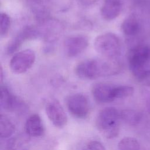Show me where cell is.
I'll return each instance as SVG.
<instances>
[{
    "instance_id": "6da1fadb",
    "label": "cell",
    "mask_w": 150,
    "mask_h": 150,
    "mask_svg": "<svg viewBox=\"0 0 150 150\" xmlns=\"http://www.w3.org/2000/svg\"><path fill=\"white\" fill-rule=\"evenodd\" d=\"M117 59H93L84 60L75 67V74L84 80H94L101 77L114 75L121 69V64Z\"/></svg>"
},
{
    "instance_id": "7a4b0ae2",
    "label": "cell",
    "mask_w": 150,
    "mask_h": 150,
    "mask_svg": "<svg viewBox=\"0 0 150 150\" xmlns=\"http://www.w3.org/2000/svg\"><path fill=\"white\" fill-rule=\"evenodd\" d=\"M120 120V113L115 108L106 107L98 114L96 124L105 138L112 139L119 134Z\"/></svg>"
},
{
    "instance_id": "3957f363",
    "label": "cell",
    "mask_w": 150,
    "mask_h": 150,
    "mask_svg": "<svg viewBox=\"0 0 150 150\" xmlns=\"http://www.w3.org/2000/svg\"><path fill=\"white\" fill-rule=\"evenodd\" d=\"M150 60V46L139 45L132 49L128 54V63L132 74L141 80L148 70L146 64Z\"/></svg>"
},
{
    "instance_id": "277c9868",
    "label": "cell",
    "mask_w": 150,
    "mask_h": 150,
    "mask_svg": "<svg viewBox=\"0 0 150 150\" xmlns=\"http://www.w3.org/2000/svg\"><path fill=\"white\" fill-rule=\"evenodd\" d=\"M95 50L105 58L116 59L121 53V43L119 38L112 33L98 36L94 42Z\"/></svg>"
},
{
    "instance_id": "5b68a950",
    "label": "cell",
    "mask_w": 150,
    "mask_h": 150,
    "mask_svg": "<svg viewBox=\"0 0 150 150\" xmlns=\"http://www.w3.org/2000/svg\"><path fill=\"white\" fill-rule=\"evenodd\" d=\"M66 105L69 112L74 117L83 119L90 112V103L86 96L80 93L70 95L67 98Z\"/></svg>"
},
{
    "instance_id": "8992f818",
    "label": "cell",
    "mask_w": 150,
    "mask_h": 150,
    "mask_svg": "<svg viewBox=\"0 0 150 150\" xmlns=\"http://www.w3.org/2000/svg\"><path fill=\"white\" fill-rule=\"evenodd\" d=\"M35 53L31 49H25L16 53L10 61V68L15 74H22L28 71L34 64Z\"/></svg>"
},
{
    "instance_id": "52a82bcc",
    "label": "cell",
    "mask_w": 150,
    "mask_h": 150,
    "mask_svg": "<svg viewBox=\"0 0 150 150\" xmlns=\"http://www.w3.org/2000/svg\"><path fill=\"white\" fill-rule=\"evenodd\" d=\"M40 37L48 43H52L57 40L63 31V26L59 21L49 18L38 26Z\"/></svg>"
},
{
    "instance_id": "ba28073f",
    "label": "cell",
    "mask_w": 150,
    "mask_h": 150,
    "mask_svg": "<svg viewBox=\"0 0 150 150\" xmlns=\"http://www.w3.org/2000/svg\"><path fill=\"white\" fill-rule=\"evenodd\" d=\"M1 107L8 111L21 113L25 111L27 105L25 102L14 95L9 89L6 87H1Z\"/></svg>"
},
{
    "instance_id": "9c48e42d",
    "label": "cell",
    "mask_w": 150,
    "mask_h": 150,
    "mask_svg": "<svg viewBox=\"0 0 150 150\" xmlns=\"http://www.w3.org/2000/svg\"><path fill=\"white\" fill-rule=\"evenodd\" d=\"M45 111L49 119L55 127L62 128L67 124V115L57 100H50L46 104Z\"/></svg>"
},
{
    "instance_id": "30bf717a",
    "label": "cell",
    "mask_w": 150,
    "mask_h": 150,
    "mask_svg": "<svg viewBox=\"0 0 150 150\" xmlns=\"http://www.w3.org/2000/svg\"><path fill=\"white\" fill-rule=\"evenodd\" d=\"M39 37H40V35L38 26H26L10 41L7 47V53L12 54L17 51L25 41Z\"/></svg>"
},
{
    "instance_id": "8fae6325",
    "label": "cell",
    "mask_w": 150,
    "mask_h": 150,
    "mask_svg": "<svg viewBox=\"0 0 150 150\" xmlns=\"http://www.w3.org/2000/svg\"><path fill=\"white\" fill-rule=\"evenodd\" d=\"M88 45V39L84 35L69 36L64 42V49L66 55L70 57L78 56Z\"/></svg>"
},
{
    "instance_id": "7c38bea8",
    "label": "cell",
    "mask_w": 150,
    "mask_h": 150,
    "mask_svg": "<svg viewBox=\"0 0 150 150\" xmlns=\"http://www.w3.org/2000/svg\"><path fill=\"white\" fill-rule=\"evenodd\" d=\"M115 86L104 83L95 84L91 90L94 98L99 103H108L113 101L115 99L114 96Z\"/></svg>"
},
{
    "instance_id": "4fadbf2b",
    "label": "cell",
    "mask_w": 150,
    "mask_h": 150,
    "mask_svg": "<svg viewBox=\"0 0 150 150\" xmlns=\"http://www.w3.org/2000/svg\"><path fill=\"white\" fill-rule=\"evenodd\" d=\"M25 131L28 136L33 137H39L44 134L45 127L38 114H33L28 118L25 125Z\"/></svg>"
},
{
    "instance_id": "5bb4252c",
    "label": "cell",
    "mask_w": 150,
    "mask_h": 150,
    "mask_svg": "<svg viewBox=\"0 0 150 150\" xmlns=\"http://www.w3.org/2000/svg\"><path fill=\"white\" fill-rule=\"evenodd\" d=\"M121 0H104L101 8V15L106 21L117 18L122 10Z\"/></svg>"
},
{
    "instance_id": "9a60e30c",
    "label": "cell",
    "mask_w": 150,
    "mask_h": 150,
    "mask_svg": "<svg viewBox=\"0 0 150 150\" xmlns=\"http://www.w3.org/2000/svg\"><path fill=\"white\" fill-rule=\"evenodd\" d=\"M121 30L127 36H134L139 30V23L137 18L133 15L126 18L121 23Z\"/></svg>"
},
{
    "instance_id": "2e32d148",
    "label": "cell",
    "mask_w": 150,
    "mask_h": 150,
    "mask_svg": "<svg viewBox=\"0 0 150 150\" xmlns=\"http://www.w3.org/2000/svg\"><path fill=\"white\" fill-rule=\"evenodd\" d=\"M15 130L13 123L5 115L1 114L0 116V137L6 139L11 137Z\"/></svg>"
},
{
    "instance_id": "e0dca14e",
    "label": "cell",
    "mask_w": 150,
    "mask_h": 150,
    "mask_svg": "<svg viewBox=\"0 0 150 150\" xmlns=\"http://www.w3.org/2000/svg\"><path fill=\"white\" fill-rule=\"evenodd\" d=\"M120 113L121 120L131 126L137 125L142 118V115L139 112L131 109L123 110Z\"/></svg>"
},
{
    "instance_id": "ac0fdd59",
    "label": "cell",
    "mask_w": 150,
    "mask_h": 150,
    "mask_svg": "<svg viewBox=\"0 0 150 150\" xmlns=\"http://www.w3.org/2000/svg\"><path fill=\"white\" fill-rule=\"evenodd\" d=\"M47 4L53 10L58 12H65L69 11L73 2V0H47Z\"/></svg>"
},
{
    "instance_id": "d6986e66",
    "label": "cell",
    "mask_w": 150,
    "mask_h": 150,
    "mask_svg": "<svg viewBox=\"0 0 150 150\" xmlns=\"http://www.w3.org/2000/svg\"><path fill=\"white\" fill-rule=\"evenodd\" d=\"M118 150H140V144L135 138L127 137L123 138L118 144Z\"/></svg>"
},
{
    "instance_id": "ffe728a7",
    "label": "cell",
    "mask_w": 150,
    "mask_h": 150,
    "mask_svg": "<svg viewBox=\"0 0 150 150\" xmlns=\"http://www.w3.org/2000/svg\"><path fill=\"white\" fill-rule=\"evenodd\" d=\"M134 89L129 86H115L114 89V96L115 99L124 98L131 96L134 93Z\"/></svg>"
},
{
    "instance_id": "44dd1931",
    "label": "cell",
    "mask_w": 150,
    "mask_h": 150,
    "mask_svg": "<svg viewBox=\"0 0 150 150\" xmlns=\"http://www.w3.org/2000/svg\"><path fill=\"white\" fill-rule=\"evenodd\" d=\"M26 140L27 138L22 135L12 138L6 142L4 148L6 150H16Z\"/></svg>"
},
{
    "instance_id": "7402d4cb",
    "label": "cell",
    "mask_w": 150,
    "mask_h": 150,
    "mask_svg": "<svg viewBox=\"0 0 150 150\" xmlns=\"http://www.w3.org/2000/svg\"><path fill=\"white\" fill-rule=\"evenodd\" d=\"M1 36L4 37L6 36L10 29L11 27V18L10 16L5 12L1 13Z\"/></svg>"
},
{
    "instance_id": "603a6c76",
    "label": "cell",
    "mask_w": 150,
    "mask_h": 150,
    "mask_svg": "<svg viewBox=\"0 0 150 150\" xmlns=\"http://www.w3.org/2000/svg\"><path fill=\"white\" fill-rule=\"evenodd\" d=\"M81 150H105V148L101 142L93 140L87 142L83 146Z\"/></svg>"
},
{
    "instance_id": "cb8c5ba5",
    "label": "cell",
    "mask_w": 150,
    "mask_h": 150,
    "mask_svg": "<svg viewBox=\"0 0 150 150\" xmlns=\"http://www.w3.org/2000/svg\"><path fill=\"white\" fill-rule=\"evenodd\" d=\"M146 86L150 87V70H148L140 80Z\"/></svg>"
},
{
    "instance_id": "d4e9b609",
    "label": "cell",
    "mask_w": 150,
    "mask_h": 150,
    "mask_svg": "<svg viewBox=\"0 0 150 150\" xmlns=\"http://www.w3.org/2000/svg\"><path fill=\"white\" fill-rule=\"evenodd\" d=\"M145 106L147 111L150 114V92L145 91Z\"/></svg>"
},
{
    "instance_id": "484cf974",
    "label": "cell",
    "mask_w": 150,
    "mask_h": 150,
    "mask_svg": "<svg viewBox=\"0 0 150 150\" xmlns=\"http://www.w3.org/2000/svg\"><path fill=\"white\" fill-rule=\"evenodd\" d=\"M99 0H79V1L80 2L81 4L85 6L91 5L92 4L96 3Z\"/></svg>"
},
{
    "instance_id": "4316f807",
    "label": "cell",
    "mask_w": 150,
    "mask_h": 150,
    "mask_svg": "<svg viewBox=\"0 0 150 150\" xmlns=\"http://www.w3.org/2000/svg\"><path fill=\"white\" fill-rule=\"evenodd\" d=\"M22 150H28V149H22Z\"/></svg>"
}]
</instances>
